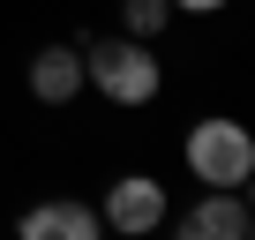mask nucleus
I'll list each match as a JSON object with an SVG mask.
<instances>
[{
  "label": "nucleus",
  "instance_id": "1",
  "mask_svg": "<svg viewBox=\"0 0 255 240\" xmlns=\"http://www.w3.org/2000/svg\"><path fill=\"white\" fill-rule=\"evenodd\" d=\"M83 90H98L120 113H135L165 90V68H158V53L143 38H105V45H83Z\"/></svg>",
  "mask_w": 255,
  "mask_h": 240
},
{
  "label": "nucleus",
  "instance_id": "2",
  "mask_svg": "<svg viewBox=\"0 0 255 240\" xmlns=\"http://www.w3.org/2000/svg\"><path fill=\"white\" fill-rule=\"evenodd\" d=\"M180 158H188L195 188H248L255 180V128H240L233 113H210V120L188 128Z\"/></svg>",
  "mask_w": 255,
  "mask_h": 240
},
{
  "label": "nucleus",
  "instance_id": "3",
  "mask_svg": "<svg viewBox=\"0 0 255 240\" xmlns=\"http://www.w3.org/2000/svg\"><path fill=\"white\" fill-rule=\"evenodd\" d=\"M165 210H173V195H165L150 173H120V180L105 188V203H98L105 233H120V240H150V233L165 225Z\"/></svg>",
  "mask_w": 255,
  "mask_h": 240
},
{
  "label": "nucleus",
  "instance_id": "4",
  "mask_svg": "<svg viewBox=\"0 0 255 240\" xmlns=\"http://www.w3.org/2000/svg\"><path fill=\"white\" fill-rule=\"evenodd\" d=\"M173 240H248V203L240 188H203V203H188L173 218Z\"/></svg>",
  "mask_w": 255,
  "mask_h": 240
},
{
  "label": "nucleus",
  "instance_id": "5",
  "mask_svg": "<svg viewBox=\"0 0 255 240\" xmlns=\"http://www.w3.org/2000/svg\"><path fill=\"white\" fill-rule=\"evenodd\" d=\"M98 233H105V218L90 203H75V195H53V203L15 218V240H98Z\"/></svg>",
  "mask_w": 255,
  "mask_h": 240
},
{
  "label": "nucleus",
  "instance_id": "6",
  "mask_svg": "<svg viewBox=\"0 0 255 240\" xmlns=\"http://www.w3.org/2000/svg\"><path fill=\"white\" fill-rule=\"evenodd\" d=\"M30 98H38V105L83 98V45H38V60H30Z\"/></svg>",
  "mask_w": 255,
  "mask_h": 240
},
{
  "label": "nucleus",
  "instance_id": "7",
  "mask_svg": "<svg viewBox=\"0 0 255 240\" xmlns=\"http://www.w3.org/2000/svg\"><path fill=\"white\" fill-rule=\"evenodd\" d=\"M165 23H173V0H120V38H143L150 45Z\"/></svg>",
  "mask_w": 255,
  "mask_h": 240
},
{
  "label": "nucleus",
  "instance_id": "8",
  "mask_svg": "<svg viewBox=\"0 0 255 240\" xmlns=\"http://www.w3.org/2000/svg\"><path fill=\"white\" fill-rule=\"evenodd\" d=\"M218 8H233V0H173V15H218Z\"/></svg>",
  "mask_w": 255,
  "mask_h": 240
},
{
  "label": "nucleus",
  "instance_id": "9",
  "mask_svg": "<svg viewBox=\"0 0 255 240\" xmlns=\"http://www.w3.org/2000/svg\"><path fill=\"white\" fill-rule=\"evenodd\" d=\"M248 240H255V210H248Z\"/></svg>",
  "mask_w": 255,
  "mask_h": 240
}]
</instances>
